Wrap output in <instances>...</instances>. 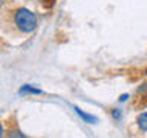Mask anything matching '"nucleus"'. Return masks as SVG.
I'll list each match as a JSON object with an SVG mask.
<instances>
[{
    "instance_id": "obj_1",
    "label": "nucleus",
    "mask_w": 147,
    "mask_h": 138,
    "mask_svg": "<svg viewBox=\"0 0 147 138\" xmlns=\"http://www.w3.org/2000/svg\"><path fill=\"white\" fill-rule=\"evenodd\" d=\"M14 23L16 28L23 34H31L37 29L38 20L37 16L28 8H18L14 11Z\"/></svg>"
},
{
    "instance_id": "obj_2",
    "label": "nucleus",
    "mask_w": 147,
    "mask_h": 138,
    "mask_svg": "<svg viewBox=\"0 0 147 138\" xmlns=\"http://www.w3.org/2000/svg\"><path fill=\"white\" fill-rule=\"evenodd\" d=\"M74 109H75V112H77V114H78V115H80V117H81V120H83V121H86V123H89V124H95L96 121H98V118H96L95 115H90V114H84V112H83V110H81L80 108H77V106H75V108H74Z\"/></svg>"
},
{
    "instance_id": "obj_3",
    "label": "nucleus",
    "mask_w": 147,
    "mask_h": 138,
    "mask_svg": "<svg viewBox=\"0 0 147 138\" xmlns=\"http://www.w3.org/2000/svg\"><path fill=\"white\" fill-rule=\"evenodd\" d=\"M20 94H32V95H41L43 94V91L38 89V87H34V86H31V85H23L20 87Z\"/></svg>"
},
{
    "instance_id": "obj_4",
    "label": "nucleus",
    "mask_w": 147,
    "mask_h": 138,
    "mask_svg": "<svg viewBox=\"0 0 147 138\" xmlns=\"http://www.w3.org/2000/svg\"><path fill=\"white\" fill-rule=\"evenodd\" d=\"M136 126L140 131L142 132H147V112H142L138 115V118H136Z\"/></svg>"
},
{
    "instance_id": "obj_5",
    "label": "nucleus",
    "mask_w": 147,
    "mask_h": 138,
    "mask_svg": "<svg viewBox=\"0 0 147 138\" xmlns=\"http://www.w3.org/2000/svg\"><path fill=\"white\" fill-rule=\"evenodd\" d=\"M3 138H26L25 133H22L18 129H12V131H9L6 135H3Z\"/></svg>"
},
{
    "instance_id": "obj_6",
    "label": "nucleus",
    "mask_w": 147,
    "mask_h": 138,
    "mask_svg": "<svg viewBox=\"0 0 147 138\" xmlns=\"http://www.w3.org/2000/svg\"><path fill=\"white\" fill-rule=\"evenodd\" d=\"M112 117H113L115 120H118L119 117H121V112H119V109H113V110H112Z\"/></svg>"
},
{
    "instance_id": "obj_7",
    "label": "nucleus",
    "mask_w": 147,
    "mask_h": 138,
    "mask_svg": "<svg viewBox=\"0 0 147 138\" xmlns=\"http://www.w3.org/2000/svg\"><path fill=\"white\" fill-rule=\"evenodd\" d=\"M127 98H129V95H127V94H124V95H121V97H119V101L123 103V101H126Z\"/></svg>"
},
{
    "instance_id": "obj_8",
    "label": "nucleus",
    "mask_w": 147,
    "mask_h": 138,
    "mask_svg": "<svg viewBox=\"0 0 147 138\" xmlns=\"http://www.w3.org/2000/svg\"><path fill=\"white\" fill-rule=\"evenodd\" d=\"M146 74H147V69H146Z\"/></svg>"
}]
</instances>
